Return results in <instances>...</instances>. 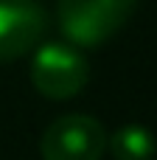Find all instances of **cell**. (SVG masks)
I'll return each mask as SVG.
<instances>
[{"mask_svg":"<svg viewBox=\"0 0 157 160\" xmlns=\"http://www.w3.org/2000/svg\"><path fill=\"white\" fill-rule=\"evenodd\" d=\"M87 79H90V65L73 45L45 42L37 48L31 62V84L37 87L39 96L51 101L73 98L84 90Z\"/></svg>","mask_w":157,"mask_h":160,"instance_id":"obj_2","label":"cell"},{"mask_svg":"<svg viewBox=\"0 0 157 160\" xmlns=\"http://www.w3.org/2000/svg\"><path fill=\"white\" fill-rule=\"evenodd\" d=\"M45 31L39 0H0V65L34 51Z\"/></svg>","mask_w":157,"mask_h":160,"instance_id":"obj_4","label":"cell"},{"mask_svg":"<svg viewBox=\"0 0 157 160\" xmlns=\"http://www.w3.org/2000/svg\"><path fill=\"white\" fill-rule=\"evenodd\" d=\"M155 146V135L140 124H124L107 135V149L115 160H152Z\"/></svg>","mask_w":157,"mask_h":160,"instance_id":"obj_5","label":"cell"},{"mask_svg":"<svg viewBox=\"0 0 157 160\" xmlns=\"http://www.w3.org/2000/svg\"><path fill=\"white\" fill-rule=\"evenodd\" d=\"M107 152V129L98 118L70 112L48 124L39 138L42 160H101Z\"/></svg>","mask_w":157,"mask_h":160,"instance_id":"obj_3","label":"cell"},{"mask_svg":"<svg viewBox=\"0 0 157 160\" xmlns=\"http://www.w3.org/2000/svg\"><path fill=\"white\" fill-rule=\"evenodd\" d=\"M140 0H56L59 25L70 42L84 48H98L115 37Z\"/></svg>","mask_w":157,"mask_h":160,"instance_id":"obj_1","label":"cell"}]
</instances>
